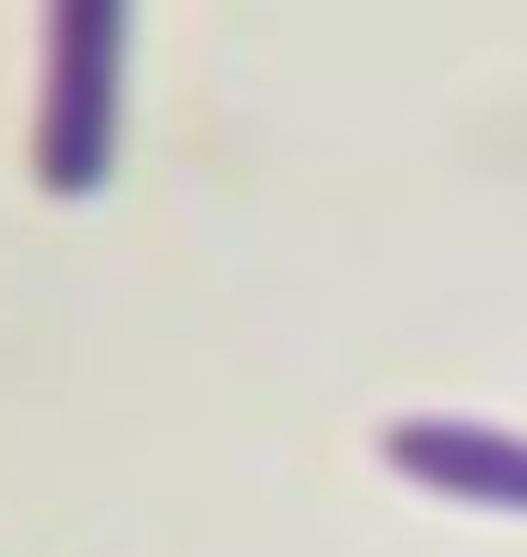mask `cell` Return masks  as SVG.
<instances>
[{
    "label": "cell",
    "instance_id": "6da1fadb",
    "mask_svg": "<svg viewBox=\"0 0 527 557\" xmlns=\"http://www.w3.org/2000/svg\"><path fill=\"white\" fill-rule=\"evenodd\" d=\"M131 0H50L38 94V180L50 199H94L119 168Z\"/></svg>",
    "mask_w": 527,
    "mask_h": 557
},
{
    "label": "cell",
    "instance_id": "7a4b0ae2",
    "mask_svg": "<svg viewBox=\"0 0 527 557\" xmlns=\"http://www.w3.org/2000/svg\"><path fill=\"white\" fill-rule=\"evenodd\" d=\"M385 465L446 502L527 515V440L453 416H409L385 428Z\"/></svg>",
    "mask_w": 527,
    "mask_h": 557
}]
</instances>
